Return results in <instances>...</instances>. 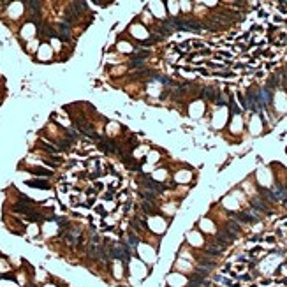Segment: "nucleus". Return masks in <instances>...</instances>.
I'll use <instances>...</instances> for the list:
<instances>
[{
    "mask_svg": "<svg viewBox=\"0 0 287 287\" xmlns=\"http://www.w3.org/2000/svg\"><path fill=\"white\" fill-rule=\"evenodd\" d=\"M252 208H255V210H261V211H264V213H270V208L266 206L264 201H261V199H254V203H252Z\"/></svg>",
    "mask_w": 287,
    "mask_h": 287,
    "instance_id": "nucleus-1",
    "label": "nucleus"
},
{
    "mask_svg": "<svg viewBox=\"0 0 287 287\" xmlns=\"http://www.w3.org/2000/svg\"><path fill=\"white\" fill-rule=\"evenodd\" d=\"M30 187H37V189H48L49 183L48 182H43V180H30V182H27Z\"/></svg>",
    "mask_w": 287,
    "mask_h": 287,
    "instance_id": "nucleus-2",
    "label": "nucleus"
},
{
    "mask_svg": "<svg viewBox=\"0 0 287 287\" xmlns=\"http://www.w3.org/2000/svg\"><path fill=\"white\" fill-rule=\"evenodd\" d=\"M217 95H218V93L215 92L213 88H204V90H203V97H204V99H210V101H215V99H217Z\"/></svg>",
    "mask_w": 287,
    "mask_h": 287,
    "instance_id": "nucleus-3",
    "label": "nucleus"
},
{
    "mask_svg": "<svg viewBox=\"0 0 287 287\" xmlns=\"http://www.w3.org/2000/svg\"><path fill=\"white\" fill-rule=\"evenodd\" d=\"M150 56V51H137V53L132 55V58H134V62H143L145 58H148Z\"/></svg>",
    "mask_w": 287,
    "mask_h": 287,
    "instance_id": "nucleus-4",
    "label": "nucleus"
},
{
    "mask_svg": "<svg viewBox=\"0 0 287 287\" xmlns=\"http://www.w3.org/2000/svg\"><path fill=\"white\" fill-rule=\"evenodd\" d=\"M41 145L44 146V150H46V152L53 153V155H56V153H58V150H56V148H55L53 145H48V143H44V141H41Z\"/></svg>",
    "mask_w": 287,
    "mask_h": 287,
    "instance_id": "nucleus-5",
    "label": "nucleus"
},
{
    "mask_svg": "<svg viewBox=\"0 0 287 287\" xmlns=\"http://www.w3.org/2000/svg\"><path fill=\"white\" fill-rule=\"evenodd\" d=\"M143 208L146 211H150V213H155V211H157V208H155L153 203H150V201H145V203H143Z\"/></svg>",
    "mask_w": 287,
    "mask_h": 287,
    "instance_id": "nucleus-6",
    "label": "nucleus"
},
{
    "mask_svg": "<svg viewBox=\"0 0 287 287\" xmlns=\"http://www.w3.org/2000/svg\"><path fill=\"white\" fill-rule=\"evenodd\" d=\"M34 174H43V176H49L51 171L49 169H43V168H34Z\"/></svg>",
    "mask_w": 287,
    "mask_h": 287,
    "instance_id": "nucleus-7",
    "label": "nucleus"
}]
</instances>
